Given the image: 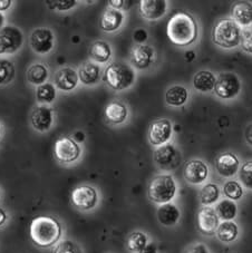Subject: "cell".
Returning a JSON list of instances; mask_svg holds the SVG:
<instances>
[{"mask_svg":"<svg viewBox=\"0 0 252 253\" xmlns=\"http://www.w3.org/2000/svg\"><path fill=\"white\" fill-rule=\"evenodd\" d=\"M215 234L221 242L231 243L238 238L239 228L232 221H223L220 223Z\"/></svg>","mask_w":252,"mask_h":253,"instance_id":"f546056e","label":"cell"},{"mask_svg":"<svg viewBox=\"0 0 252 253\" xmlns=\"http://www.w3.org/2000/svg\"><path fill=\"white\" fill-rule=\"evenodd\" d=\"M153 159L158 168L164 171H170L179 167L180 155L173 144L167 143L154 151Z\"/></svg>","mask_w":252,"mask_h":253,"instance_id":"8fae6325","label":"cell"},{"mask_svg":"<svg viewBox=\"0 0 252 253\" xmlns=\"http://www.w3.org/2000/svg\"><path fill=\"white\" fill-rule=\"evenodd\" d=\"M12 5L11 0H0V12L9 9Z\"/></svg>","mask_w":252,"mask_h":253,"instance_id":"f6af8a7d","label":"cell"},{"mask_svg":"<svg viewBox=\"0 0 252 253\" xmlns=\"http://www.w3.org/2000/svg\"><path fill=\"white\" fill-rule=\"evenodd\" d=\"M99 195L94 186L88 184H82L76 186L72 191L71 202L73 207L78 211L88 212L97 207Z\"/></svg>","mask_w":252,"mask_h":253,"instance_id":"8992f818","label":"cell"},{"mask_svg":"<svg viewBox=\"0 0 252 253\" xmlns=\"http://www.w3.org/2000/svg\"><path fill=\"white\" fill-rule=\"evenodd\" d=\"M216 82V77L213 73L209 71H201L195 74L193 77V86L194 88L202 91V93H208L214 89V85Z\"/></svg>","mask_w":252,"mask_h":253,"instance_id":"484cf974","label":"cell"},{"mask_svg":"<svg viewBox=\"0 0 252 253\" xmlns=\"http://www.w3.org/2000/svg\"><path fill=\"white\" fill-rule=\"evenodd\" d=\"M156 216L163 226H174L180 220L181 212L175 204L170 202L162 204L158 208Z\"/></svg>","mask_w":252,"mask_h":253,"instance_id":"44dd1931","label":"cell"},{"mask_svg":"<svg viewBox=\"0 0 252 253\" xmlns=\"http://www.w3.org/2000/svg\"><path fill=\"white\" fill-rule=\"evenodd\" d=\"M104 115L105 119L113 125H120L123 124L128 116V110L124 103L119 102V100H114L107 104L104 111Z\"/></svg>","mask_w":252,"mask_h":253,"instance_id":"ffe728a7","label":"cell"},{"mask_svg":"<svg viewBox=\"0 0 252 253\" xmlns=\"http://www.w3.org/2000/svg\"><path fill=\"white\" fill-rule=\"evenodd\" d=\"M48 80V69L44 64H33L27 71V81L32 85L41 86Z\"/></svg>","mask_w":252,"mask_h":253,"instance_id":"f1b7e54d","label":"cell"},{"mask_svg":"<svg viewBox=\"0 0 252 253\" xmlns=\"http://www.w3.org/2000/svg\"><path fill=\"white\" fill-rule=\"evenodd\" d=\"M172 136V124L167 119H160L152 122L149 128V141L153 146H162Z\"/></svg>","mask_w":252,"mask_h":253,"instance_id":"7c38bea8","label":"cell"},{"mask_svg":"<svg viewBox=\"0 0 252 253\" xmlns=\"http://www.w3.org/2000/svg\"><path fill=\"white\" fill-rule=\"evenodd\" d=\"M104 81L114 90H124L135 82L134 69L123 62H114L108 65L104 72Z\"/></svg>","mask_w":252,"mask_h":253,"instance_id":"3957f363","label":"cell"},{"mask_svg":"<svg viewBox=\"0 0 252 253\" xmlns=\"http://www.w3.org/2000/svg\"><path fill=\"white\" fill-rule=\"evenodd\" d=\"M239 159L233 153H223L215 160V169L222 177H232L239 171Z\"/></svg>","mask_w":252,"mask_h":253,"instance_id":"ac0fdd59","label":"cell"},{"mask_svg":"<svg viewBox=\"0 0 252 253\" xmlns=\"http://www.w3.org/2000/svg\"><path fill=\"white\" fill-rule=\"evenodd\" d=\"M78 78L82 84L86 86H93L97 84L101 78V68L96 63H84L78 71Z\"/></svg>","mask_w":252,"mask_h":253,"instance_id":"603a6c76","label":"cell"},{"mask_svg":"<svg viewBox=\"0 0 252 253\" xmlns=\"http://www.w3.org/2000/svg\"><path fill=\"white\" fill-rule=\"evenodd\" d=\"M30 124L37 132H48L54 124L53 108L46 105L37 106L30 115Z\"/></svg>","mask_w":252,"mask_h":253,"instance_id":"5bb4252c","label":"cell"},{"mask_svg":"<svg viewBox=\"0 0 252 253\" xmlns=\"http://www.w3.org/2000/svg\"><path fill=\"white\" fill-rule=\"evenodd\" d=\"M239 178L245 187L252 190V161H248L239 171Z\"/></svg>","mask_w":252,"mask_h":253,"instance_id":"8d00e7d4","label":"cell"},{"mask_svg":"<svg viewBox=\"0 0 252 253\" xmlns=\"http://www.w3.org/2000/svg\"><path fill=\"white\" fill-rule=\"evenodd\" d=\"M124 21V14L121 10L108 8L101 18V28L105 33H114L121 28Z\"/></svg>","mask_w":252,"mask_h":253,"instance_id":"7402d4cb","label":"cell"},{"mask_svg":"<svg viewBox=\"0 0 252 253\" xmlns=\"http://www.w3.org/2000/svg\"><path fill=\"white\" fill-rule=\"evenodd\" d=\"M56 87L51 83H45L41 86L37 87L36 89V98L38 103H42V105L46 104H51L56 99Z\"/></svg>","mask_w":252,"mask_h":253,"instance_id":"d6a6232c","label":"cell"},{"mask_svg":"<svg viewBox=\"0 0 252 253\" xmlns=\"http://www.w3.org/2000/svg\"><path fill=\"white\" fill-rule=\"evenodd\" d=\"M149 242L147 234L142 232V231H133L126 239V249L131 253H140L149 244Z\"/></svg>","mask_w":252,"mask_h":253,"instance_id":"83f0119b","label":"cell"},{"mask_svg":"<svg viewBox=\"0 0 252 253\" xmlns=\"http://www.w3.org/2000/svg\"><path fill=\"white\" fill-rule=\"evenodd\" d=\"M24 42V34L16 26H5L0 30V55H11L18 51Z\"/></svg>","mask_w":252,"mask_h":253,"instance_id":"ba28073f","label":"cell"},{"mask_svg":"<svg viewBox=\"0 0 252 253\" xmlns=\"http://www.w3.org/2000/svg\"><path fill=\"white\" fill-rule=\"evenodd\" d=\"M220 198V189L213 183H208L200 191V202L203 207H211L212 204L218 202Z\"/></svg>","mask_w":252,"mask_h":253,"instance_id":"1f68e13d","label":"cell"},{"mask_svg":"<svg viewBox=\"0 0 252 253\" xmlns=\"http://www.w3.org/2000/svg\"><path fill=\"white\" fill-rule=\"evenodd\" d=\"M0 199H1V190H0Z\"/></svg>","mask_w":252,"mask_h":253,"instance_id":"c3c4849f","label":"cell"},{"mask_svg":"<svg viewBox=\"0 0 252 253\" xmlns=\"http://www.w3.org/2000/svg\"><path fill=\"white\" fill-rule=\"evenodd\" d=\"M214 210L216 212V214H218L219 219L223 221H231L237 216L238 207L234 201L225 199L220 201V202L216 204Z\"/></svg>","mask_w":252,"mask_h":253,"instance_id":"4dcf8cb0","label":"cell"},{"mask_svg":"<svg viewBox=\"0 0 252 253\" xmlns=\"http://www.w3.org/2000/svg\"><path fill=\"white\" fill-rule=\"evenodd\" d=\"M89 56L95 63L105 64L112 57V48L106 42L96 41L89 48Z\"/></svg>","mask_w":252,"mask_h":253,"instance_id":"d4e9b609","label":"cell"},{"mask_svg":"<svg viewBox=\"0 0 252 253\" xmlns=\"http://www.w3.org/2000/svg\"><path fill=\"white\" fill-rule=\"evenodd\" d=\"M241 29L236 21L230 18H223L214 25L212 30V41L222 48H233L241 41Z\"/></svg>","mask_w":252,"mask_h":253,"instance_id":"5b68a950","label":"cell"},{"mask_svg":"<svg viewBox=\"0 0 252 253\" xmlns=\"http://www.w3.org/2000/svg\"><path fill=\"white\" fill-rule=\"evenodd\" d=\"M16 69L14 64L7 59H0V85H7L14 80Z\"/></svg>","mask_w":252,"mask_h":253,"instance_id":"836d02e7","label":"cell"},{"mask_svg":"<svg viewBox=\"0 0 252 253\" xmlns=\"http://www.w3.org/2000/svg\"><path fill=\"white\" fill-rule=\"evenodd\" d=\"M241 83L239 77L233 73H222L216 78L214 91L216 96L223 99L236 97L240 93Z\"/></svg>","mask_w":252,"mask_h":253,"instance_id":"30bf717a","label":"cell"},{"mask_svg":"<svg viewBox=\"0 0 252 253\" xmlns=\"http://www.w3.org/2000/svg\"><path fill=\"white\" fill-rule=\"evenodd\" d=\"M51 3V8L53 9H57L58 11H68L72 8L77 5L76 0H64V1H47Z\"/></svg>","mask_w":252,"mask_h":253,"instance_id":"f35d334b","label":"cell"},{"mask_svg":"<svg viewBox=\"0 0 252 253\" xmlns=\"http://www.w3.org/2000/svg\"><path fill=\"white\" fill-rule=\"evenodd\" d=\"M231 15L238 25L249 26L252 23V3L248 1L236 2L231 9Z\"/></svg>","mask_w":252,"mask_h":253,"instance_id":"cb8c5ba5","label":"cell"},{"mask_svg":"<svg viewBox=\"0 0 252 253\" xmlns=\"http://www.w3.org/2000/svg\"><path fill=\"white\" fill-rule=\"evenodd\" d=\"M53 253H83V250L76 241L65 239L53 248Z\"/></svg>","mask_w":252,"mask_h":253,"instance_id":"d590c367","label":"cell"},{"mask_svg":"<svg viewBox=\"0 0 252 253\" xmlns=\"http://www.w3.org/2000/svg\"><path fill=\"white\" fill-rule=\"evenodd\" d=\"M176 183L168 174H160L152 178L147 189V196L155 204L170 203L176 194Z\"/></svg>","mask_w":252,"mask_h":253,"instance_id":"277c9868","label":"cell"},{"mask_svg":"<svg viewBox=\"0 0 252 253\" xmlns=\"http://www.w3.org/2000/svg\"><path fill=\"white\" fill-rule=\"evenodd\" d=\"M168 37L172 43L179 47L192 45L197 41L199 29L193 16L185 11H177L168 23Z\"/></svg>","mask_w":252,"mask_h":253,"instance_id":"7a4b0ae2","label":"cell"},{"mask_svg":"<svg viewBox=\"0 0 252 253\" xmlns=\"http://www.w3.org/2000/svg\"><path fill=\"white\" fill-rule=\"evenodd\" d=\"M62 222L50 215H39L30 222L29 237L39 249H51L63 240Z\"/></svg>","mask_w":252,"mask_h":253,"instance_id":"6da1fadb","label":"cell"},{"mask_svg":"<svg viewBox=\"0 0 252 253\" xmlns=\"http://www.w3.org/2000/svg\"><path fill=\"white\" fill-rule=\"evenodd\" d=\"M245 137H246L247 143L250 144V145L252 146V124H250L247 127L246 133H245Z\"/></svg>","mask_w":252,"mask_h":253,"instance_id":"bcb514c9","label":"cell"},{"mask_svg":"<svg viewBox=\"0 0 252 253\" xmlns=\"http://www.w3.org/2000/svg\"><path fill=\"white\" fill-rule=\"evenodd\" d=\"M82 148L75 139L69 136L59 137L55 142L54 156L62 164L75 163L81 158Z\"/></svg>","mask_w":252,"mask_h":253,"instance_id":"52a82bcc","label":"cell"},{"mask_svg":"<svg viewBox=\"0 0 252 253\" xmlns=\"http://www.w3.org/2000/svg\"><path fill=\"white\" fill-rule=\"evenodd\" d=\"M140 253H159V249L154 242H149V244Z\"/></svg>","mask_w":252,"mask_h":253,"instance_id":"ee69618b","label":"cell"},{"mask_svg":"<svg viewBox=\"0 0 252 253\" xmlns=\"http://www.w3.org/2000/svg\"><path fill=\"white\" fill-rule=\"evenodd\" d=\"M189 93L186 90L185 87L181 85H174L170 87L165 93V102L168 105L179 107L184 105L188 100Z\"/></svg>","mask_w":252,"mask_h":253,"instance_id":"4316f807","label":"cell"},{"mask_svg":"<svg viewBox=\"0 0 252 253\" xmlns=\"http://www.w3.org/2000/svg\"><path fill=\"white\" fill-rule=\"evenodd\" d=\"M168 9L165 0H141L140 14L144 19L156 20L163 17Z\"/></svg>","mask_w":252,"mask_h":253,"instance_id":"e0dca14e","label":"cell"},{"mask_svg":"<svg viewBox=\"0 0 252 253\" xmlns=\"http://www.w3.org/2000/svg\"><path fill=\"white\" fill-rule=\"evenodd\" d=\"M29 45L36 54L46 55L50 53L55 45L53 30L46 27L34 29L29 37Z\"/></svg>","mask_w":252,"mask_h":253,"instance_id":"9c48e42d","label":"cell"},{"mask_svg":"<svg viewBox=\"0 0 252 253\" xmlns=\"http://www.w3.org/2000/svg\"><path fill=\"white\" fill-rule=\"evenodd\" d=\"M9 220V214H8L5 209L0 208V229L3 228Z\"/></svg>","mask_w":252,"mask_h":253,"instance_id":"7bdbcfd3","label":"cell"},{"mask_svg":"<svg viewBox=\"0 0 252 253\" xmlns=\"http://www.w3.org/2000/svg\"><path fill=\"white\" fill-rule=\"evenodd\" d=\"M3 24H5V16H3L1 12H0V30H1L5 26H3Z\"/></svg>","mask_w":252,"mask_h":253,"instance_id":"7dc6e473","label":"cell"},{"mask_svg":"<svg viewBox=\"0 0 252 253\" xmlns=\"http://www.w3.org/2000/svg\"><path fill=\"white\" fill-rule=\"evenodd\" d=\"M251 26H252V23H251Z\"/></svg>","mask_w":252,"mask_h":253,"instance_id":"f907efd6","label":"cell"},{"mask_svg":"<svg viewBox=\"0 0 252 253\" xmlns=\"http://www.w3.org/2000/svg\"><path fill=\"white\" fill-rule=\"evenodd\" d=\"M155 59V51L149 45H136L131 51V63L135 68L143 71L149 68Z\"/></svg>","mask_w":252,"mask_h":253,"instance_id":"2e32d148","label":"cell"},{"mask_svg":"<svg viewBox=\"0 0 252 253\" xmlns=\"http://www.w3.org/2000/svg\"><path fill=\"white\" fill-rule=\"evenodd\" d=\"M147 37H149V35H147L146 30L143 28L136 29L133 34V38H134V41L137 42V45H143V42L146 41Z\"/></svg>","mask_w":252,"mask_h":253,"instance_id":"ab89813d","label":"cell"},{"mask_svg":"<svg viewBox=\"0 0 252 253\" xmlns=\"http://www.w3.org/2000/svg\"><path fill=\"white\" fill-rule=\"evenodd\" d=\"M185 253H209V250L207 249V247L204 246L202 243H198L194 244L191 248L188 249V251Z\"/></svg>","mask_w":252,"mask_h":253,"instance_id":"60d3db41","label":"cell"},{"mask_svg":"<svg viewBox=\"0 0 252 253\" xmlns=\"http://www.w3.org/2000/svg\"><path fill=\"white\" fill-rule=\"evenodd\" d=\"M127 2L128 1H124V0H111V1H108V3L111 5V8L116 10L123 9V8H125V3Z\"/></svg>","mask_w":252,"mask_h":253,"instance_id":"b9f144b4","label":"cell"},{"mask_svg":"<svg viewBox=\"0 0 252 253\" xmlns=\"http://www.w3.org/2000/svg\"><path fill=\"white\" fill-rule=\"evenodd\" d=\"M220 225V219L212 207H203L198 213V229L203 235L215 234Z\"/></svg>","mask_w":252,"mask_h":253,"instance_id":"4fadbf2b","label":"cell"},{"mask_svg":"<svg viewBox=\"0 0 252 253\" xmlns=\"http://www.w3.org/2000/svg\"><path fill=\"white\" fill-rule=\"evenodd\" d=\"M0 134H1V126H0Z\"/></svg>","mask_w":252,"mask_h":253,"instance_id":"681fc988","label":"cell"},{"mask_svg":"<svg viewBox=\"0 0 252 253\" xmlns=\"http://www.w3.org/2000/svg\"><path fill=\"white\" fill-rule=\"evenodd\" d=\"M241 47L246 53L252 54V29H246L241 34Z\"/></svg>","mask_w":252,"mask_h":253,"instance_id":"74e56055","label":"cell"},{"mask_svg":"<svg viewBox=\"0 0 252 253\" xmlns=\"http://www.w3.org/2000/svg\"><path fill=\"white\" fill-rule=\"evenodd\" d=\"M243 187L240 183L237 181H228L223 185V194L227 199L231 201H238L243 196Z\"/></svg>","mask_w":252,"mask_h":253,"instance_id":"e575fe53","label":"cell"},{"mask_svg":"<svg viewBox=\"0 0 252 253\" xmlns=\"http://www.w3.org/2000/svg\"><path fill=\"white\" fill-rule=\"evenodd\" d=\"M209 169L203 161L192 160L189 161L183 168V176L186 182L191 184H201L208 178Z\"/></svg>","mask_w":252,"mask_h":253,"instance_id":"9a60e30c","label":"cell"},{"mask_svg":"<svg viewBox=\"0 0 252 253\" xmlns=\"http://www.w3.org/2000/svg\"><path fill=\"white\" fill-rule=\"evenodd\" d=\"M78 73L72 67H64L55 74V85L62 91H72L78 86Z\"/></svg>","mask_w":252,"mask_h":253,"instance_id":"d6986e66","label":"cell"}]
</instances>
